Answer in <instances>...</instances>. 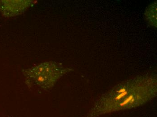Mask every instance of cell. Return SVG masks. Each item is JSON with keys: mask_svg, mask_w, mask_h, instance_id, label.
<instances>
[{"mask_svg": "<svg viewBox=\"0 0 157 117\" xmlns=\"http://www.w3.org/2000/svg\"><path fill=\"white\" fill-rule=\"evenodd\" d=\"M133 98V96L132 95H131V96H129V97H128L121 104V106H123L126 105V104L129 103Z\"/></svg>", "mask_w": 157, "mask_h": 117, "instance_id": "2", "label": "cell"}, {"mask_svg": "<svg viewBox=\"0 0 157 117\" xmlns=\"http://www.w3.org/2000/svg\"><path fill=\"white\" fill-rule=\"evenodd\" d=\"M128 94V92L125 91V92H122V93H120L115 98V100L116 101H119L122 98L124 97L125 96H126Z\"/></svg>", "mask_w": 157, "mask_h": 117, "instance_id": "3", "label": "cell"}, {"mask_svg": "<svg viewBox=\"0 0 157 117\" xmlns=\"http://www.w3.org/2000/svg\"><path fill=\"white\" fill-rule=\"evenodd\" d=\"M135 101V99L134 98H133L132 99V101H131V103H132L133 102Z\"/></svg>", "mask_w": 157, "mask_h": 117, "instance_id": "5", "label": "cell"}, {"mask_svg": "<svg viewBox=\"0 0 157 117\" xmlns=\"http://www.w3.org/2000/svg\"><path fill=\"white\" fill-rule=\"evenodd\" d=\"M125 91H126V89H125V88H122V89H120V90L118 92V93H122V92H125Z\"/></svg>", "mask_w": 157, "mask_h": 117, "instance_id": "4", "label": "cell"}, {"mask_svg": "<svg viewBox=\"0 0 157 117\" xmlns=\"http://www.w3.org/2000/svg\"><path fill=\"white\" fill-rule=\"evenodd\" d=\"M53 70L52 67L48 66L47 64H43L26 70L24 75L28 84L32 87L47 90L54 82Z\"/></svg>", "mask_w": 157, "mask_h": 117, "instance_id": "1", "label": "cell"}]
</instances>
